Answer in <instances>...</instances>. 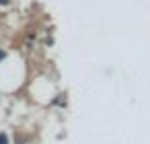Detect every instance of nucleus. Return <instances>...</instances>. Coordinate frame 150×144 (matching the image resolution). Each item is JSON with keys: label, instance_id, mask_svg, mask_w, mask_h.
I'll return each mask as SVG.
<instances>
[{"label": "nucleus", "instance_id": "f257e3e1", "mask_svg": "<svg viewBox=\"0 0 150 144\" xmlns=\"http://www.w3.org/2000/svg\"><path fill=\"white\" fill-rule=\"evenodd\" d=\"M0 144H6V136H4V134L0 136Z\"/></svg>", "mask_w": 150, "mask_h": 144}, {"label": "nucleus", "instance_id": "f03ea898", "mask_svg": "<svg viewBox=\"0 0 150 144\" xmlns=\"http://www.w3.org/2000/svg\"><path fill=\"white\" fill-rule=\"evenodd\" d=\"M0 2H6V0H0Z\"/></svg>", "mask_w": 150, "mask_h": 144}]
</instances>
